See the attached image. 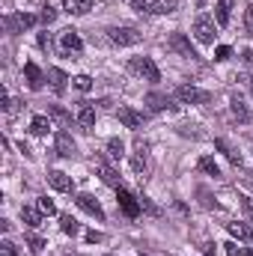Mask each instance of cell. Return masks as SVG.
I'll return each mask as SVG.
<instances>
[{
	"mask_svg": "<svg viewBox=\"0 0 253 256\" xmlns=\"http://www.w3.org/2000/svg\"><path fill=\"white\" fill-rule=\"evenodd\" d=\"M214 36H218V21L208 18V15H200V18L194 21V39H196L200 45H212Z\"/></svg>",
	"mask_w": 253,
	"mask_h": 256,
	"instance_id": "1",
	"label": "cell"
},
{
	"mask_svg": "<svg viewBox=\"0 0 253 256\" xmlns=\"http://www.w3.org/2000/svg\"><path fill=\"white\" fill-rule=\"evenodd\" d=\"M108 39H110L114 45L126 48V45H137L143 36H140V30H134V27H110V30H108Z\"/></svg>",
	"mask_w": 253,
	"mask_h": 256,
	"instance_id": "2",
	"label": "cell"
},
{
	"mask_svg": "<svg viewBox=\"0 0 253 256\" xmlns=\"http://www.w3.org/2000/svg\"><path fill=\"white\" fill-rule=\"evenodd\" d=\"M176 98L182 102V104H206L212 96L206 92V90H200V86H190V84H182V86H176Z\"/></svg>",
	"mask_w": 253,
	"mask_h": 256,
	"instance_id": "3",
	"label": "cell"
},
{
	"mask_svg": "<svg viewBox=\"0 0 253 256\" xmlns=\"http://www.w3.org/2000/svg\"><path fill=\"white\" fill-rule=\"evenodd\" d=\"M131 72H137L143 80H161V72H158V66L152 63V57H134L131 63H128Z\"/></svg>",
	"mask_w": 253,
	"mask_h": 256,
	"instance_id": "4",
	"label": "cell"
},
{
	"mask_svg": "<svg viewBox=\"0 0 253 256\" xmlns=\"http://www.w3.org/2000/svg\"><path fill=\"white\" fill-rule=\"evenodd\" d=\"M36 21H39V18L30 15V12H12V15H6V30H9V33H24V30H30Z\"/></svg>",
	"mask_w": 253,
	"mask_h": 256,
	"instance_id": "5",
	"label": "cell"
},
{
	"mask_svg": "<svg viewBox=\"0 0 253 256\" xmlns=\"http://www.w3.org/2000/svg\"><path fill=\"white\" fill-rule=\"evenodd\" d=\"M116 202H120V208H122V214H128V218H137L140 214V200L134 196L131 191H126V188H116Z\"/></svg>",
	"mask_w": 253,
	"mask_h": 256,
	"instance_id": "6",
	"label": "cell"
},
{
	"mask_svg": "<svg viewBox=\"0 0 253 256\" xmlns=\"http://www.w3.org/2000/svg\"><path fill=\"white\" fill-rule=\"evenodd\" d=\"M167 48L176 51L179 57H196V51H194V45H190V39L185 33H173V36L167 39Z\"/></svg>",
	"mask_w": 253,
	"mask_h": 256,
	"instance_id": "7",
	"label": "cell"
},
{
	"mask_svg": "<svg viewBox=\"0 0 253 256\" xmlns=\"http://www.w3.org/2000/svg\"><path fill=\"white\" fill-rule=\"evenodd\" d=\"M74 202H78L86 214H92L96 220H104V208L98 206V200H96L92 194H78V196H74Z\"/></svg>",
	"mask_w": 253,
	"mask_h": 256,
	"instance_id": "8",
	"label": "cell"
},
{
	"mask_svg": "<svg viewBox=\"0 0 253 256\" xmlns=\"http://www.w3.org/2000/svg\"><path fill=\"white\" fill-rule=\"evenodd\" d=\"M60 48H63V54H78L80 48H84V42H80V36H78V30H63L60 33Z\"/></svg>",
	"mask_w": 253,
	"mask_h": 256,
	"instance_id": "9",
	"label": "cell"
},
{
	"mask_svg": "<svg viewBox=\"0 0 253 256\" xmlns=\"http://www.w3.org/2000/svg\"><path fill=\"white\" fill-rule=\"evenodd\" d=\"M48 185L60 194H72V188H74L72 176H66L63 170H51V173H48Z\"/></svg>",
	"mask_w": 253,
	"mask_h": 256,
	"instance_id": "10",
	"label": "cell"
},
{
	"mask_svg": "<svg viewBox=\"0 0 253 256\" xmlns=\"http://www.w3.org/2000/svg\"><path fill=\"white\" fill-rule=\"evenodd\" d=\"M146 167H149V152H146V146H143V143H137V146H134V152H131V170H134L137 176H143V173H146Z\"/></svg>",
	"mask_w": 253,
	"mask_h": 256,
	"instance_id": "11",
	"label": "cell"
},
{
	"mask_svg": "<svg viewBox=\"0 0 253 256\" xmlns=\"http://www.w3.org/2000/svg\"><path fill=\"white\" fill-rule=\"evenodd\" d=\"M116 116H120V122H122L126 128H131V131L143 126V114H137L134 108H120V110H116Z\"/></svg>",
	"mask_w": 253,
	"mask_h": 256,
	"instance_id": "12",
	"label": "cell"
},
{
	"mask_svg": "<svg viewBox=\"0 0 253 256\" xmlns=\"http://www.w3.org/2000/svg\"><path fill=\"white\" fill-rule=\"evenodd\" d=\"M24 78H27V86H30V90H42V84H45L48 74H42L36 63H27L24 66Z\"/></svg>",
	"mask_w": 253,
	"mask_h": 256,
	"instance_id": "13",
	"label": "cell"
},
{
	"mask_svg": "<svg viewBox=\"0 0 253 256\" xmlns=\"http://www.w3.org/2000/svg\"><path fill=\"white\" fill-rule=\"evenodd\" d=\"M146 108L158 114V110L173 108V102H170V96H164V92H149V96H146Z\"/></svg>",
	"mask_w": 253,
	"mask_h": 256,
	"instance_id": "14",
	"label": "cell"
},
{
	"mask_svg": "<svg viewBox=\"0 0 253 256\" xmlns=\"http://www.w3.org/2000/svg\"><path fill=\"white\" fill-rule=\"evenodd\" d=\"M230 110H232V116H236L238 122H250V110H248V104H244L242 96H232V98H230Z\"/></svg>",
	"mask_w": 253,
	"mask_h": 256,
	"instance_id": "15",
	"label": "cell"
},
{
	"mask_svg": "<svg viewBox=\"0 0 253 256\" xmlns=\"http://www.w3.org/2000/svg\"><path fill=\"white\" fill-rule=\"evenodd\" d=\"M57 155H63V158L74 155V140L68 131H57Z\"/></svg>",
	"mask_w": 253,
	"mask_h": 256,
	"instance_id": "16",
	"label": "cell"
},
{
	"mask_svg": "<svg viewBox=\"0 0 253 256\" xmlns=\"http://www.w3.org/2000/svg\"><path fill=\"white\" fill-rule=\"evenodd\" d=\"M230 15H232V0H218V6H214V21H218V27H226V24H230Z\"/></svg>",
	"mask_w": 253,
	"mask_h": 256,
	"instance_id": "17",
	"label": "cell"
},
{
	"mask_svg": "<svg viewBox=\"0 0 253 256\" xmlns=\"http://www.w3.org/2000/svg\"><path fill=\"white\" fill-rule=\"evenodd\" d=\"M176 9H179V0H155V3H149L152 15H173Z\"/></svg>",
	"mask_w": 253,
	"mask_h": 256,
	"instance_id": "18",
	"label": "cell"
},
{
	"mask_svg": "<svg viewBox=\"0 0 253 256\" xmlns=\"http://www.w3.org/2000/svg\"><path fill=\"white\" fill-rule=\"evenodd\" d=\"M63 9L68 15H86L92 9V0H63Z\"/></svg>",
	"mask_w": 253,
	"mask_h": 256,
	"instance_id": "19",
	"label": "cell"
},
{
	"mask_svg": "<svg viewBox=\"0 0 253 256\" xmlns=\"http://www.w3.org/2000/svg\"><path fill=\"white\" fill-rule=\"evenodd\" d=\"M214 149H218V152H224V155H226V161H232L236 167L242 164V152H236V149H232L224 137H218V140H214Z\"/></svg>",
	"mask_w": 253,
	"mask_h": 256,
	"instance_id": "20",
	"label": "cell"
},
{
	"mask_svg": "<svg viewBox=\"0 0 253 256\" xmlns=\"http://www.w3.org/2000/svg\"><path fill=\"white\" fill-rule=\"evenodd\" d=\"M226 230H230V236H232V238H238V242H250V238H253L250 226H244L242 220H232V224H226Z\"/></svg>",
	"mask_w": 253,
	"mask_h": 256,
	"instance_id": "21",
	"label": "cell"
},
{
	"mask_svg": "<svg viewBox=\"0 0 253 256\" xmlns=\"http://www.w3.org/2000/svg\"><path fill=\"white\" fill-rule=\"evenodd\" d=\"M78 122H80L84 128H92V126H96V108L84 102V104L78 108Z\"/></svg>",
	"mask_w": 253,
	"mask_h": 256,
	"instance_id": "22",
	"label": "cell"
},
{
	"mask_svg": "<svg viewBox=\"0 0 253 256\" xmlns=\"http://www.w3.org/2000/svg\"><path fill=\"white\" fill-rule=\"evenodd\" d=\"M98 173H102V182H104V185L120 188V173H116L110 164H104V161H102V164H98Z\"/></svg>",
	"mask_w": 253,
	"mask_h": 256,
	"instance_id": "23",
	"label": "cell"
},
{
	"mask_svg": "<svg viewBox=\"0 0 253 256\" xmlns=\"http://www.w3.org/2000/svg\"><path fill=\"white\" fill-rule=\"evenodd\" d=\"M48 80H51L54 92H66V80H68V74H66L63 68H48Z\"/></svg>",
	"mask_w": 253,
	"mask_h": 256,
	"instance_id": "24",
	"label": "cell"
},
{
	"mask_svg": "<svg viewBox=\"0 0 253 256\" xmlns=\"http://www.w3.org/2000/svg\"><path fill=\"white\" fill-rule=\"evenodd\" d=\"M21 220H24L30 230H36V226L42 224V212H39V208H30V206H24V208H21Z\"/></svg>",
	"mask_w": 253,
	"mask_h": 256,
	"instance_id": "25",
	"label": "cell"
},
{
	"mask_svg": "<svg viewBox=\"0 0 253 256\" xmlns=\"http://www.w3.org/2000/svg\"><path fill=\"white\" fill-rule=\"evenodd\" d=\"M108 155H110V158H122V155H126V143H122L120 137H110V140H108Z\"/></svg>",
	"mask_w": 253,
	"mask_h": 256,
	"instance_id": "26",
	"label": "cell"
},
{
	"mask_svg": "<svg viewBox=\"0 0 253 256\" xmlns=\"http://www.w3.org/2000/svg\"><path fill=\"white\" fill-rule=\"evenodd\" d=\"M196 167H200L202 173H208V176H220V167H218V164H214V158H208V155H202Z\"/></svg>",
	"mask_w": 253,
	"mask_h": 256,
	"instance_id": "27",
	"label": "cell"
},
{
	"mask_svg": "<svg viewBox=\"0 0 253 256\" xmlns=\"http://www.w3.org/2000/svg\"><path fill=\"white\" fill-rule=\"evenodd\" d=\"M45 244H48V242H45L42 236H36V232H30V236H27V250H30V254H42V250H45Z\"/></svg>",
	"mask_w": 253,
	"mask_h": 256,
	"instance_id": "28",
	"label": "cell"
},
{
	"mask_svg": "<svg viewBox=\"0 0 253 256\" xmlns=\"http://www.w3.org/2000/svg\"><path fill=\"white\" fill-rule=\"evenodd\" d=\"M30 131H33V134H48V131H51V120H48V116H33Z\"/></svg>",
	"mask_w": 253,
	"mask_h": 256,
	"instance_id": "29",
	"label": "cell"
},
{
	"mask_svg": "<svg viewBox=\"0 0 253 256\" xmlns=\"http://www.w3.org/2000/svg\"><path fill=\"white\" fill-rule=\"evenodd\" d=\"M60 226H63L66 236H78V230H80V226H78V220H74L72 214H63V218H60Z\"/></svg>",
	"mask_w": 253,
	"mask_h": 256,
	"instance_id": "30",
	"label": "cell"
},
{
	"mask_svg": "<svg viewBox=\"0 0 253 256\" xmlns=\"http://www.w3.org/2000/svg\"><path fill=\"white\" fill-rule=\"evenodd\" d=\"M72 84H74V90H80V92H90V90H92V78H90V74H78V78H72Z\"/></svg>",
	"mask_w": 253,
	"mask_h": 256,
	"instance_id": "31",
	"label": "cell"
},
{
	"mask_svg": "<svg viewBox=\"0 0 253 256\" xmlns=\"http://www.w3.org/2000/svg\"><path fill=\"white\" fill-rule=\"evenodd\" d=\"M36 208H39L42 214H48V218H51V214H57V206H54L48 196H39V200H36Z\"/></svg>",
	"mask_w": 253,
	"mask_h": 256,
	"instance_id": "32",
	"label": "cell"
},
{
	"mask_svg": "<svg viewBox=\"0 0 253 256\" xmlns=\"http://www.w3.org/2000/svg\"><path fill=\"white\" fill-rule=\"evenodd\" d=\"M54 18H57V9H54V6H42L39 21H42V24H54Z\"/></svg>",
	"mask_w": 253,
	"mask_h": 256,
	"instance_id": "33",
	"label": "cell"
},
{
	"mask_svg": "<svg viewBox=\"0 0 253 256\" xmlns=\"http://www.w3.org/2000/svg\"><path fill=\"white\" fill-rule=\"evenodd\" d=\"M224 248H226V254H230V256H253L250 250H242V248H238L236 242H226Z\"/></svg>",
	"mask_w": 253,
	"mask_h": 256,
	"instance_id": "34",
	"label": "cell"
},
{
	"mask_svg": "<svg viewBox=\"0 0 253 256\" xmlns=\"http://www.w3.org/2000/svg\"><path fill=\"white\" fill-rule=\"evenodd\" d=\"M51 116H54V120H60V122H63V126H68V122H72V116H68V114H66L63 108H57V104H54V108H51Z\"/></svg>",
	"mask_w": 253,
	"mask_h": 256,
	"instance_id": "35",
	"label": "cell"
},
{
	"mask_svg": "<svg viewBox=\"0 0 253 256\" xmlns=\"http://www.w3.org/2000/svg\"><path fill=\"white\" fill-rule=\"evenodd\" d=\"M230 57H232V48H226V45L214 48V60H220V63H224V60H230Z\"/></svg>",
	"mask_w": 253,
	"mask_h": 256,
	"instance_id": "36",
	"label": "cell"
},
{
	"mask_svg": "<svg viewBox=\"0 0 253 256\" xmlns=\"http://www.w3.org/2000/svg\"><path fill=\"white\" fill-rule=\"evenodd\" d=\"M244 30H248V33L253 36V3L248 6V9H244Z\"/></svg>",
	"mask_w": 253,
	"mask_h": 256,
	"instance_id": "37",
	"label": "cell"
},
{
	"mask_svg": "<svg viewBox=\"0 0 253 256\" xmlns=\"http://www.w3.org/2000/svg\"><path fill=\"white\" fill-rule=\"evenodd\" d=\"M0 256H18L15 244H12V242H3V244H0Z\"/></svg>",
	"mask_w": 253,
	"mask_h": 256,
	"instance_id": "38",
	"label": "cell"
},
{
	"mask_svg": "<svg viewBox=\"0 0 253 256\" xmlns=\"http://www.w3.org/2000/svg\"><path fill=\"white\" fill-rule=\"evenodd\" d=\"M140 206H143V208H146V212H149V214H161V212H158V206H155V202H152V200H146V196H143V200H140Z\"/></svg>",
	"mask_w": 253,
	"mask_h": 256,
	"instance_id": "39",
	"label": "cell"
},
{
	"mask_svg": "<svg viewBox=\"0 0 253 256\" xmlns=\"http://www.w3.org/2000/svg\"><path fill=\"white\" fill-rule=\"evenodd\" d=\"M238 200H242V208H244V214L253 220V200H248V196H238Z\"/></svg>",
	"mask_w": 253,
	"mask_h": 256,
	"instance_id": "40",
	"label": "cell"
},
{
	"mask_svg": "<svg viewBox=\"0 0 253 256\" xmlns=\"http://www.w3.org/2000/svg\"><path fill=\"white\" fill-rule=\"evenodd\" d=\"M102 238H104V236H102L98 230H90V232H86V242H90V244H96V242H102Z\"/></svg>",
	"mask_w": 253,
	"mask_h": 256,
	"instance_id": "41",
	"label": "cell"
},
{
	"mask_svg": "<svg viewBox=\"0 0 253 256\" xmlns=\"http://www.w3.org/2000/svg\"><path fill=\"white\" fill-rule=\"evenodd\" d=\"M39 45H42V48H51V39H48V33H39Z\"/></svg>",
	"mask_w": 253,
	"mask_h": 256,
	"instance_id": "42",
	"label": "cell"
},
{
	"mask_svg": "<svg viewBox=\"0 0 253 256\" xmlns=\"http://www.w3.org/2000/svg\"><path fill=\"white\" fill-rule=\"evenodd\" d=\"M242 60H244L248 66H253V51H250V48H248V51H242Z\"/></svg>",
	"mask_w": 253,
	"mask_h": 256,
	"instance_id": "43",
	"label": "cell"
},
{
	"mask_svg": "<svg viewBox=\"0 0 253 256\" xmlns=\"http://www.w3.org/2000/svg\"><path fill=\"white\" fill-rule=\"evenodd\" d=\"M250 92H253V78H250Z\"/></svg>",
	"mask_w": 253,
	"mask_h": 256,
	"instance_id": "44",
	"label": "cell"
}]
</instances>
